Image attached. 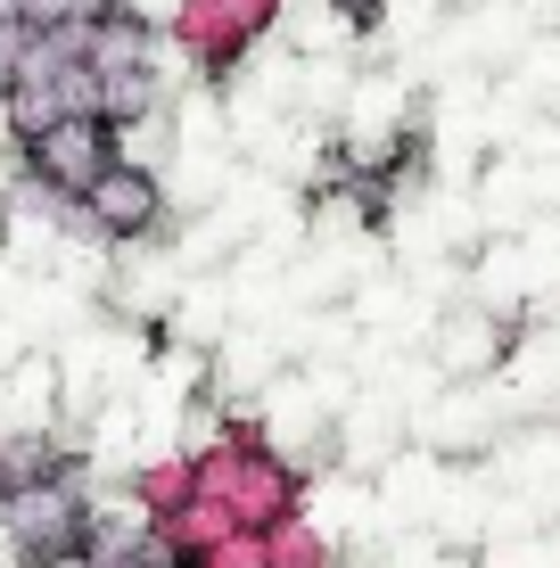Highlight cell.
Masks as SVG:
<instances>
[{
    "label": "cell",
    "instance_id": "2",
    "mask_svg": "<svg viewBox=\"0 0 560 568\" xmlns=\"http://www.w3.org/2000/svg\"><path fill=\"white\" fill-rule=\"evenodd\" d=\"M91 206H100L115 231H132L149 214V182H141V173H100V182H91Z\"/></svg>",
    "mask_w": 560,
    "mask_h": 568
},
{
    "label": "cell",
    "instance_id": "1",
    "mask_svg": "<svg viewBox=\"0 0 560 568\" xmlns=\"http://www.w3.org/2000/svg\"><path fill=\"white\" fill-rule=\"evenodd\" d=\"M33 156H42L58 182L91 190V182L108 173V124H100V115H83V124H74V115H58V124L33 132Z\"/></svg>",
    "mask_w": 560,
    "mask_h": 568
}]
</instances>
